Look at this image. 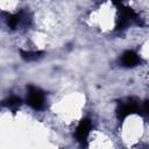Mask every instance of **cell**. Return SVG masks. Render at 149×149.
Returning a JSON list of instances; mask_svg holds the SVG:
<instances>
[{"instance_id":"cell-4","label":"cell","mask_w":149,"mask_h":149,"mask_svg":"<svg viewBox=\"0 0 149 149\" xmlns=\"http://www.w3.org/2000/svg\"><path fill=\"white\" fill-rule=\"evenodd\" d=\"M121 63L125 65V66H134L139 63V56L132 51V50H128L126 52H123L122 57H121Z\"/></svg>"},{"instance_id":"cell-5","label":"cell","mask_w":149,"mask_h":149,"mask_svg":"<svg viewBox=\"0 0 149 149\" xmlns=\"http://www.w3.org/2000/svg\"><path fill=\"white\" fill-rule=\"evenodd\" d=\"M43 55L42 51H22L21 50V57L24 59V61H36L41 56Z\"/></svg>"},{"instance_id":"cell-1","label":"cell","mask_w":149,"mask_h":149,"mask_svg":"<svg viewBox=\"0 0 149 149\" xmlns=\"http://www.w3.org/2000/svg\"><path fill=\"white\" fill-rule=\"evenodd\" d=\"M27 104L34 109L42 108L44 104V93L42 92V90L35 86H29L27 93Z\"/></svg>"},{"instance_id":"cell-6","label":"cell","mask_w":149,"mask_h":149,"mask_svg":"<svg viewBox=\"0 0 149 149\" xmlns=\"http://www.w3.org/2000/svg\"><path fill=\"white\" fill-rule=\"evenodd\" d=\"M21 102L20 98L16 97V95H10L8 97L7 99L3 100V106H15V105H19Z\"/></svg>"},{"instance_id":"cell-2","label":"cell","mask_w":149,"mask_h":149,"mask_svg":"<svg viewBox=\"0 0 149 149\" xmlns=\"http://www.w3.org/2000/svg\"><path fill=\"white\" fill-rule=\"evenodd\" d=\"M139 111V106L134 101V100H127L125 102H121L118 108H116V115L118 118L121 120V119H125L126 116H128L129 114H133L135 112Z\"/></svg>"},{"instance_id":"cell-3","label":"cell","mask_w":149,"mask_h":149,"mask_svg":"<svg viewBox=\"0 0 149 149\" xmlns=\"http://www.w3.org/2000/svg\"><path fill=\"white\" fill-rule=\"evenodd\" d=\"M91 127H92V123L88 119H83L80 121V123L78 125L77 127V130H76V137L79 142L84 143L90 134V130H91Z\"/></svg>"},{"instance_id":"cell-7","label":"cell","mask_w":149,"mask_h":149,"mask_svg":"<svg viewBox=\"0 0 149 149\" xmlns=\"http://www.w3.org/2000/svg\"><path fill=\"white\" fill-rule=\"evenodd\" d=\"M17 22H19V15H9V16L7 17V24H8V27L12 28V29H14V28L16 27Z\"/></svg>"},{"instance_id":"cell-8","label":"cell","mask_w":149,"mask_h":149,"mask_svg":"<svg viewBox=\"0 0 149 149\" xmlns=\"http://www.w3.org/2000/svg\"><path fill=\"white\" fill-rule=\"evenodd\" d=\"M139 111L141 112V114H144V115H149V100H146L141 107L139 108Z\"/></svg>"}]
</instances>
